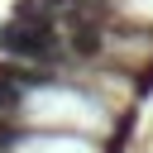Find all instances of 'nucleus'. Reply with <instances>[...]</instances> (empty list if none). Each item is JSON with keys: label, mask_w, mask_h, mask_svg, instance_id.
I'll return each mask as SVG.
<instances>
[{"label": "nucleus", "mask_w": 153, "mask_h": 153, "mask_svg": "<svg viewBox=\"0 0 153 153\" xmlns=\"http://www.w3.org/2000/svg\"><path fill=\"white\" fill-rule=\"evenodd\" d=\"M0 53L5 57H14V62H29V67H53L57 57H62V38H57V29L48 24V19H38V14H10L5 24H0Z\"/></svg>", "instance_id": "f257e3e1"}, {"label": "nucleus", "mask_w": 153, "mask_h": 153, "mask_svg": "<svg viewBox=\"0 0 153 153\" xmlns=\"http://www.w3.org/2000/svg\"><path fill=\"white\" fill-rule=\"evenodd\" d=\"M33 86H57V76H48V72H38V67H29V62H0V115H10V110H19V100L33 91Z\"/></svg>", "instance_id": "f03ea898"}, {"label": "nucleus", "mask_w": 153, "mask_h": 153, "mask_svg": "<svg viewBox=\"0 0 153 153\" xmlns=\"http://www.w3.org/2000/svg\"><path fill=\"white\" fill-rule=\"evenodd\" d=\"M14 143H19V124L0 115V153H5V148H14Z\"/></svg>", "instance_id": "7ed1b4c3"}]
</instances>
